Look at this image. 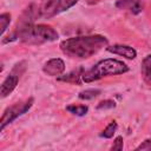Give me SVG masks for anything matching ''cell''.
Returning a JSON list of instances; mask_svg holds the SVG:
<instances>
[{
	"mask_svg": "<svg viewBox=\"0 0 151 151\" xmlns=\"http://www.w3.org/2000/svg\"><path fill=\"white\" fill-rule=\"evenodd\" d=\"M109 40L100 34L80 35L63 40L59 44L61 52L72 59H87L107 47Z\"/></svg>",
	"mask_w": 151,
	"mask_h": 151,
	"instance_id": "1",
	"label": "cell"
},
{
	"mask_svg": "<svg viewBox=\"0 0 151 151\" xmlns=\"http://www.w3.org/2000/svg\"><path fill=\"white\" fill-rule=\"evenodd\" d=\"M127 71H129V66L122 60L107 58V59H103L98 61L88 71H85L83 74V81L93 83V81H97L109 76L124 74Z\"/></svg>",
	"mask_w": 151,
	"mask_h": 151,
	"instance_id": "2",
	"label": "cell"
},
{
	"mask_svg": "<svg viewBox=\"0 0 151 151\" xmlns=\"http://www.w3.org/2000/svg\"><path fill=\"white\" fill-rule=\"evenodd\" d=\"M79 0H42L38 6V17L42 19H51L71 7Z\"/></svg>",
	"mask_w": 151,
	"mask_h": 151,
	"instance_id": "3",
	"label": "cell"
},
{
	"mask_svg": "<svg viewBox=\"0 0 151 151\" xmlns=\"http://www.w3.org/2000/svg\"><path fill=\"white\" fill-rule=\"evenodd\" d=\"M33 103H34V99L31 97L25 101L15 103V104L6 107L1 116V119H0V131H4V129L7 125H9L13 120H15L18 117L25 114L32 107Z\"/></svg>",
	"mask_w": 151,
	"mask_h": 151,
	"instance_id": "4",
	"label": "cell"
},
{
	"mask_svg": "<svg viewBox=\"0 0 151 151\" xmlns=\"http://www.w3.org/2000/svg\"><path fill=\"white\" fill-rule=\"evenodd\" d=\"M65 71V63L60 58H52L42 66V72L48 77H59Z\"/></svg>",
	"mask_w": 151,
	"mask_h": 151,
	"instance_id": "5",
	"label": "cell"
},
{
	"mask_svg": "<svg viewBox=\"0 0 151 151\" xmlns=\"http://www.w3.org/2000/svg\"><path fill=\"white\" fill-rule=\"evenodd\" d=\"M106 51L110 52V53L124 57L126 59H131V60L137 57V51L132 46L123 45V44H116V45H112V46H107Z\"/></svg>",
	"mask_w": 151,
	"mask_h": 151,
	"instance_id": "6",
	"label": "cell"
},
{
	"mask_svg": "<svg viewBox=\"0 0 151 151\" xmlns=\"http://www.w3.org/2000/svg\"><path fill=\"white\" fill-rule=\"evenodd\" d=\"M19 77H20L19 73H14V71L6 77V79L2 81L1 88H0L1 98H6L9 93H12L14 91V88L17 87V85L19 83Z\"/></svg>",
	"mask_w": 151,
	"mask_h": 151,
	"instance_id": "7",
	"label": "cell"
},
{
	"mask_svg": "<svg viewBox=\"0 0 151 151\" xmlns=\"http://www.w3.org/2000/svg\"><path fill=\"white\" fill-rule=\"evenodd\" d=\"M116 7L132 14H139L143 11V2L142 0H118L116 2Z\"/></svg>",
	"mask_w": 151,
	"mask_h": 151,
	"instance_id": "8",
	"label": "cell"
},
{
	"mask_svg": "<svg viewBox=\"0 0 151 151\" xmlns=\"http://www.w3.org/2000/svg\"><path fill=\"white\" fill-rule=\"evenodd\" d=\"M84 68L79 67L77 70L71 71L67 74H61L59 77H57V79L59 81H66V83H72V84H80L83 81V74H84Z\"/></svg>",
	"mask_w": 151,
	"mask_h": 151,
	"instance_id": "9",
	"label": "cell"
},
{
	"mask_svg": "<svg viewBox=\"0 0 151 151\" xmlns=\"http://www.w3.org/2000/svg\"><path fill=\"white\" fill-rule=\"evenodd\" d=\"M140 74L144 83L151 86V54H147L140 64Z\"/></svg>",
	"mask_w": 151,
	"mask_h": 151,
	"instance_id": "10",
	"label": "cell"
},
{
	"mask_svg": "<svg viewBox=\"0 0 151 151\" xmlns=\"http://www.w3.org/2000/svg\"><path fill=\"white\" fill-rule=\"evenodd\" d=\"M66 111H68L70 113L74 114V116H85L88 111V106L87 105H83V104H70L66 106Z\"/></svg>",
	"mask_w": 151,
	"mask_h": 151,
	"instance_id": "11",
	"label": "cell"
},
{
	"mask_svg": "<svg viewBox=\"0 0 151 151\" xmlns=\"http://www.w3.org/2000/svg\"><path fill=\"white\" fill-rule=\"evenodd\" d=\"M100 93H101V91L98 88H86L84 91H80L78 97L81 100H91V99H94L96 97H98Z\"/></svg>",
	"mask_w": 151,
	"mask_h": 151,
	"instance_id": "12",
	"label": "cell"
},
{
	"mask_svg": "<svg viewBox=\"0 0 151 151\" xmlns=\"http://www.w3.org/2000/svg\"><path fill=\"white\" fill-rule=\"evenodd\" d=\"M117 127H118V124H117V122H111L103 131H101V133H100V137L101 138H106V139H109V138H112L113 137V134L116 133V131H117Z\"/></svg>",
	"mask_w": 151,
	"mask_h": 151,
	"instance_id": "13",
	"label": "cell"
},
{
	"mask_svg": "<svg viewBox=\"0 0 151 151\" xmlns=\"http://www.w3.org/2000/svg\"><path fill=\"white\" fill-rule=\"evenodd\" d=\"M11 14L9 13H2V14H0V35L2 37L4 35V33L6 32V29H7V27L9 26V24H11Z\"/></svg>",
	"mask_w": 151,
	"mask_h": 151,
	"instance_id": "14",
	"label": "cell"
},
{
	"mask_svg": "<svg viewBox=\"0 0 151 151\" xmlns=\"http://www.w3.org/2000/svg\"><path fill=\"white\" fill-rule=\"evenodd\" d=\"M116 107V101L111 99H105L98 103L97 110H107V109H114Z\"/></svg>",
	"mask_w": 151,
	"mask_h": 151,
	"instance_id": "15",
	"label": "cell"
},
{
	"mask_svg": "<svg viewBox=\"0 0 151 151\" xmlns=\"http://www.w3.org/2000/svg\"><path fill=\"white\" fill-rule=\"evenodd\" d=\"M123 146H124V140H123V137L122 136H118L114 142H113V145L111 146V150H116V151H120L123 150Z\"/></svg>",
	"mask_w": 151,
	"mask_h": 151,
	"instance_id": "16",
	"label": "cell"
},
{
	"mask_svg": "<svg viewBox=\"0 0 151 151\" xmlns=\"http://www.w3.org/2000/svg\"><path fill=\"white\" fill-rule=\"evenodd\" d=\"M144 151V150H146V151H151V139H145L140 145H138L137 147H136V151Z\"/></svg>",
	"mask_w": 151,
	"mask_h": 151,
	"instance_id": "17",
	"label": "cell"
}]
</instances>
